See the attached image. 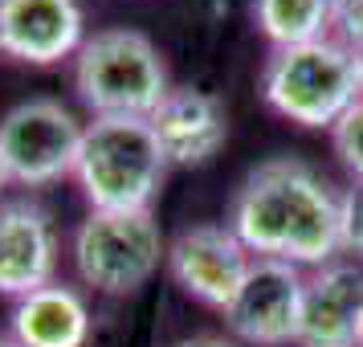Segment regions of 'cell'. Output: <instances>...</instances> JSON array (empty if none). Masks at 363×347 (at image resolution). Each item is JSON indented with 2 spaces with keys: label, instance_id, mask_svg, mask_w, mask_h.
Returning a JSON list of instances; mask_svg holds the SVG:
<instances>
[{
  "label": "cell",
  "instance_id": "obj_1",
  "mask_svg": "<svg viewBox=\"0 0 363 347\" xmlns=\"http://www.w3.org/2000/svg\"><path fill=\"white\" fill-rule=\"evenodd\" d=\"M229 229L253 258L327 265L339 253V192L294 155L265 160L237 184Z\"/></svg>",
  "mask_w": 363,
  "mask_h": 347
},
{
  "label": "cell",
  "instance_id": "obj_2",
  "mask_svg": "<svg viewBox=\"0 0 363 347\" xmlns=\"http://www.w3.org/2000/svg\"><path fill=\"white\" fill-rule=\"evenodd\" d=\"M74 176L90 209L139 213V209H151V200L164 184L167 155L155 143L147 119L106 115L86 123Z\"/></svg>",
  "mask_w": 363,
  "mask_h": 347
},
{
  "label": "cell",
  "instance_id": "obj_3",
  "mask_svg": "<svg viewBox=\"0 0 363 347\" xmlns=\"http://www.w3.org/2000/svg\"><path fill=\"white\" fill-rule=\"evenodd\" d=\"M265 102L298 127H335L339 119L363 99L355 50L343 41H306V45H281L269 53L262 70Z\"/></svg>",
  "mask_w": 363,
  "mask_h": 347
},
{
  "label": "cell",
  "instance_id": "obj_4",
  "mask_svg": "<svg viewBox=\"0 0 363 347\" xmlns=\"http://www.w3.org/2000/svg\"><path fill=\"white\" fill-rule=\"evenodd\" d=\"M74 90L94 111V119H147L164 102L172 82L164 53L151 37L139 29H99L74 53Z\"/></svg>",
  "mask_w": 363,
  "mask_h": 347
},
{
  "label": "cell",
  "instance_id": "obj_5",
  "mask_svg": "<svg viewBox=\"0 0 363 347\" xmlns=\"http://www.w3.org/2000/svg\"><path fill=\"white\" fill-rule=\"evenodd\" d=\"M167 262V246L151 209L99 213L90 209L74 233V265L99 294H131Z\"/></svg>",
  "mask_w": 363,
  "mask_h": 347
},
{
  "label": "cell",
  "instance_id": "obj_6",
  "mask_svg": "<svg viewBox=\"0 0 363 347\" xmlns=\"http://www.w3.org/2000/svg\"><path fill=\"white\" fill-rule=\"evenodd\" d=\"M82 131L86 127L57 99L17 102L0 119V155L9 176L25 188L62 180L78 164Z\"/></svg>",
  "mask_w": 363,
  "mask_h": 347
},
{
  "label": "cell",
  "instance_id": "obj_7",
  "mask_svg": "<svg viewBox=\"0 0 363 347\" xmlns=\"http://www.w3.org/2000/svg\"><path fill=\"white\" fill-rule=\"evenodd\" d=\"M302 290H306V278L298 265L278 262V258H253L237 298L220 314L233 335L249 347L298 343Z\"/></svg>",
  "mask_w": 363,
  "mask_h": 347
},
{
  "label": "cell",
  "instance_id": "obj_8",
  "mask_svg": "<svg viewBox=\"0 0 363 347\" xmlns=\"http://www.w3.org/2000/svg\"><path fill=\"white\" fill-rule=\"evenodd\" d=\"M253 253L229 225H192L172 237L167 270L188 298H196L213 311H225L241 282H245Z\"/></svg>",
  "mask_w": 363,
  "mask_h": 347
},
{
  "label": "cell",
  "instance_id": "obj_9",
  "mask_svg": "<svg viewBox=\"0 0 363 347\" xmlns=\"http://www.w3.org/2000/svg\"><path fill=\"white\" fill-rule=\"evenodd\" d=\"M86 41L78 0H0V53L25 66H53Z\"/></svg>",
  "mask_w": 363,
  "mask_h": 347
},
{
  "label": "cell",
  "instance_id": "obj_10",
  "mask_svg": "<svg viewBox=\"0 0 363 347\" xmlns=\"http://www.w3.org/2000/svg\"><path fill=\"white\" fill-rule=\"evenodd\" d=\"M57 265L53 216L29 197L0 200V294L25 298L50 286Z\"/></svg>",
  "mask_w": 363,
  "mask_h": 347
},
{
  "label": "cell",
  "instance_id": "obj_11",
  "mask_svg": "<svg viewBox=\"0 0 363 347\" xmlns=\"http://www.w3.org/2000/svg\"><path fill=\"white\" fill-rule=\"evenodd\" d=\"M155 143L167 155V164L180 167H200L208 164L229 139V115L220 99L196 86H172L164 102L147 115Z\"/></svg>",
  "mask_w": 363,
  "mask_h": 347
},
{
  "label": "cell",
  "instance_id": "obj_12",
  "mask_svg": "<svg viewBox=\"0 0 363 347\" xmlns=\"http://www.w3.org/2000/svg\"><path fill=\"white\" fill-rule=\"evenodd\" d=\"M363 323V270L347 262L318 265L302 290V347H355Z\"/></svg>",
  "mask_w": 363,
  "mask_h": 347
},
{
  "label": "cell",
  "instance_id": "obj_13",
  "mask_svg": "<svg viewBox=\"0 0 363 347\" xmlns=\"http://www.w3.org/2000/svg\"><path fill=\"white\" fill-rule=\"evenodd\" d=\"M13 339L21 347H82L90 339V311L74 286L50 282L13 307Z\"/></svg>",
  "mask_w": 363,
  "mask_h": 347
},
{
  "label": "cell",
  "instance_id": "obj_14",
  "mask_svg": "<svg viewBox=\"0 0 363 347\" xmlns=\"http://www.w3.org/2000/svg\"><path fill=\"white\" fill-rule=\"evenodd\" d=\"M335 4L339 0H253V21L274 41V50L306 45L327 37L335 25Z\"/></svg>",
  "mask_w": 363,
  "mask_h": 347
},
{
  "label": "cell",
  "instance_id": "obj_15",
  "mask_svg": "<svg viewBox=\"0 0 363 347\" xmlns=\"http://www.w3.org/2000/svg\"><path fill=\"white\" fill-rule=\"evenodd\" d=\"M330 143H335L339 164L351 172V180H363V99L330 127Z\"/></svg>",
  "mask_w": 363,
  "mask_h": 347
},
{
  "label": "cell",
  "instance_id": "obj_16",
  "mask_svg": "<svg viewBox=\"0 0 363 347\" xmlns=\"http://www.w3.org/2000/svg\"><path fill=\"white\" fill-rule=\"evenodd\" d=\"M339 249L363 258V180H351L339 197Z\"/></svg>",
  "mask_w": 363,
  "mask_h": 347
},
{
  "label": "cell",
  "instance_id": "obj_17",
  "mask_svg": "<svg viewBox=\"0 0 363 347\" xmlns=\"http://www.w3.org/2000/svg\"><path fill=\"white\" fill-rule=\"evenodd\" d=\"M335 29L343 37V45L363 50V0H339L335 4Z\"/></svg>",
  "mask_w": 363,
  "mask_h": 347
},
{
  "label": "cell",
  "instance_id": "obj_18",
  "mask_svg": "<svg viewBox=\"0 0 363 347\" xmlns=\"http://www.w3.org/2000/svg\"><path fill=\"white\" fill-rule=\"evenodd\" d=\"M172 347H237L233 339H220V335H188V339H180V343Z\"/></svg>",
  "mask_w": 363,
  "mask_h": 347
},
{
  "label": "cell",
  "instance_id": "obj_19",
  "mask_svg": "<svg viewBox=\"0 0 363 347\" xmlns=\"http://www.w3.org/2000/svg\"><path fill=\"white\" fill-rule=\"evenodd\" d=\"M4 184H13V176H9V167H4V155H0V192H4Z\"/></svg>",
  "mask_w": 363,
  "mask_h": 347
},
{
  "label": "cell",
  "instance_id": "obj_20",
  "mask_svg": "<svg viewBox=\"0 0 363 347\" xmlns=\"http://www.w3.org/2000/svg\"><path fill=\"white\" fill-rule=\"evenodd\" d=\"M0 347H21V343L13 339V335H0Z\"/></svg>",
  "mask_w": 363,
  "mask_h": 347
},
{
  "label": "cell",
  "instance_id": "obj_21",
  "mask_svg": "<svg viewBox=\"0 0 363 347\" xmlns=\"http://www.w3.org/2000/svg\"><path fill=\"white\" fill-rule=\"evenodd\" d=\"M355 66H359V82H363V50H355Z\"/></svg>",
  "mask_w": 363,
  "mask_h": 347
},
{
  "label": "cell",
  "instance_id": "obj_22",
  "mask_svg": "<svg viewBox=\"0 0 363 347\" xmlns=\"http://www.w3.org/2000/svg\"><path fill=\"white\" fill-rule=\"evenodd\" d=\"M355 347H363V323H359V335H355Z\"/></svg>",
  "mask_w": 363,
  "mask_h": 347
}]
</instances>
